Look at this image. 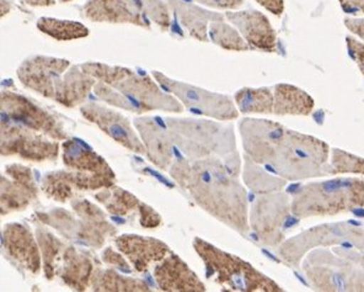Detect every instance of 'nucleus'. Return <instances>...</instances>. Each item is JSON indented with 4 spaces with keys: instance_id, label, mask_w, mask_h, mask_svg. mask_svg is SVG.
Returning a JSON list of instances; mask_svg holds the SVG:
<instances>
[{
    "instance_id": "nucleus-25",
    "label": "nucleus",
    "mask_w": 364,
    "mask_h": 292,
    "mask_svg": "<svg viewBox=\"0 0 364 292\" xmlns=\"http://www.w3.org/2000/svg\"><path fill=\"white\" fill-rule=\"evenodd\" d=\"M274 108L277 116H309L315 109V100L301 88L291 84H277L273 88Z\"/></svg>"
},
{
    "instance_id": "nucleus-15",
    "label": "nucleus",
    "mask_w": 364,
    "mask_h": 292,
    "mask_svg": "<svg viewBox=\"0 0 364 292\" xmlns=\"http://www.w3.org/2000/svg\"><path fill=\"white\" fill-rule=\"evenodd\" d=\"M5 174L9 179L1 177L0 182V206L1 215L14 211L25 210L32 201L37 199V185L31 170L21 165L5 167Z\"/></svg>"
},
{
    "instance_id": "nucleus-1",
    "label": "nucleus",
    "mask_w": 364,
    "mask_h": 292,
    "mask_svg": "<svg viewBox=\"0 0 364 292\" xmlns=\"http://www.w3.org/2000/svg\"><path fill=\"white\" fill-rule=\"evenodd\" d=\"M246 157L287 182L333 175L326 142L271 120L246 118L239 122Z\"/></svg>"
},
{
    "instance_id": "nucleus-23",
    "label": "nucleus",
    "mask_w": 364,
    "mask_h": 292,
    "mask_svg": "<svg viewBox=\"0 0 364 292\" xmlns=\"http://www.w3.org/2000/svg\"><path fill=\"white\" fill-rule=\"evenodd\" d=\"M63 163L68 170L85 173L100 174L114 177V170L105 158L92 151L80 140H65L63 143Z\"/></svg>"
},
{
    "instance_id": "nucleus-36",
    "label": "nucleus",
    "mask_w": 364,
    "mask_h": 292,
    "mask_svg": "<svg viewBox=\"0 0 364 292\" xmlns=\"http://www.w3.org/2000/svg\"><path fill=\"white\" fill-rule=\"evenodd\" d=\"M330 165L333 170V175L352 174L364 177V158L340 148L331 150Z\"/></svg>"
},
{
    "instance_id": "nucleus-17",
    "label": "nucleus",
    "mask_w": 364,
    "mask_h": 292,
    "mask_svg": "<svg viewBox=\"0 0 364 292\" xmlns=\"http://www.w3.org/2000/svg\"><path fill=\"white\" fill-rule=\"evenodd\" d=\"M77 214L75 239L94 248H101L109 237L116 236L117 229L106 219L104 211L89 200H75L72 202Z\"/></svg>"
},
{
    "instance_id": "nucleus-4",
    "label": "nucleus",
    "mask_w": 364,
    "mask_h": 292,
    "mask_svg": "<svg viewBox=\"0 0 364 292\" xmlns=\"http://www.w3.org/2000/svg\"><path fill=\"white\" fill-rule=\"evenodd\" d=\"M289 194L296 219L333 217L364 207V179L337 177L310 182Z\"/></svg>"
},
{
    "instance_id": "nucleus-10",
    "label": "nucleus",
    "mask_w": 364,
    "mask_h": 292,
    "mask_svg": "<svg viewBox=\"0 0 364 292\" xmlns=\"http://www.w3.org/2000/svg\"><path fill=\"white\" fill-rule=\"evenodd\" d=\"M0 108L1 121L14 123L55 141H64L68 137L60 120L25 96L4 90L1 93Z\"/></svg>"
},
{
    "instance_id": "nucleus-31",
    "label": "nucleus",
    "mask_w": 364,
    "mask_h": 292,
    "mask_svg": "<svg viewBox=\"0 0 364 292\" xmlns=\"http://www.w3.org/2000/svg\"><path fill=\"white\" fill-rule=\"evenodd\" d=\"M36 239L41 249L42 259H43V270L48 280L53 278L57 273V261L60 253L65 249L64 243L55 237L50 229L43 226H37Z\"/></svg>"
},
{
    "instance_id": "nucleus-16",
    "label": "nucleus",
    "mask_w": 364,
    "mask_h": 292,
    "mask_svg": "<svg viewBox=\"0 0 364 292\" xmlns=\"http://www.w3.org/2000/svg\"><path fill=\"white\" fill-rule=\"evenodd\" d=\"M69 66L68 61L48 58V57H33L25 61L18 69V77L25 87L35 92L55 99V85Z\"/></svg>"
},
{
    "instance_id": "nucleus-22",
    "label": "nucleus",
    "mask_w": 364,
    "mask_h": 292,
    "mask_svg": "<svg viewBox=\"0 0 364 292\" xmlns=\"http://www.w3.org/2000/svg\"><path fill=\"white\" fill-rule=\"evenodd\" d=\"M63 265L58 271L63 283L75 291H87L95 271V258L87 251L68 246L63 251Z\"/></svg>"
},
{
    "instance_id": "nucleus-27",
    "label": "nucleus",
    "mask_w": 364,
    "mask_h": 292,
    "mask_svg": "<svg viewBox=\"0 0 364 292\" xmlns=\"http://www.w3.org/2000/svg\"><path fill=\"white\" fill-rule=\"evenodd\" d=\"M92 291L136 292L151 291L149 286L141 278H127L116 269H101L96 266L91 281Z\"/></svg>"
},
{
    "instance_id": "nucleus-38",
    "label": "nucleus",
    "mask_w": 364,
    "mask_h": 292,
    "mask_svg": "<svg viewBox=\"0 0 364 292\" xmlns=\"http://www.w3.org/2000/svg\"><path fill=\"white\" fill-rule=\"evenodd\" d=\"M139 212H141V227L144 229H158L160 224H163L161 216L146 204H141Z\"/></svg>"
},
{
    "instance_id": "nucleus-8",
    "label": "nucleus",
    "mask_w": 364,
    "mask_h": 292,
    "mask_svg": "<svg viewBox=\"0 0 364 292\" xmlns=\"http://www.w3.org/2000/svg\"><path fill=\"white\" fill-rule=\"evenodd\" d=\"M345 246L364 253V227L350 222H331L314 226L286 239L277 253L288 266L301 269L304 256L318 248Z\"/></svg>"
},
{
    "instance_id": "nucleus-5",
    "label": "nucleus",
    "mask_w": 364,
    "mask_h": 292,
    "mask_svg": "<svg viewBox=\"0 0 364 292\" xmlns=\"http://www.w3.org/2000/svg\"><path fill=\"white\" fill-rule=\"evenodd\" d=\"M301 269L316 291L364 292V253L345 246L309 251Z\"/></svg>"
},
{
    "instance_id": "nucleus-41",
    "label": "nucleus",
    "mask_w": 364,
    "mask_h": 292,
    "mask_svg": "<svg viewBox=\"0 0 364 292\" xmlns=\"http://www.w3.org/2000/svg\"><path fill=\"white\" fill-rule=\"evenodd\" d=\"M345 24L350 31L364 41V19H347Z\"/></svg>"
},
{
    "instance_id": "nucleus-20",
    "label": "nucleus",
    "mask_w": 364,
    "mask_h": 292,
    "mask_svg": "<svg viewBox=\"0 0 364 292\" xmlns=\"http://www.w3.org/2000/svg\"><path fill=\"white\" fill-rule=\"evenodd\" d=\"M146 155L160 170H168L173 163V140L170 131H165L159 123L151 118L134 120Z\"/></svg>"
},
{
    "instance_id": "nucleus-33",
    "label": "nucleus",
    "mask_w": 364,
    "mask_h": 292,
    "mask_svg": "<svg viewBox=\"0 0 364 292\" xmlns=\"http://www.w3.org/2000/svg\"><path fill=\"white\" fill-rule=\"evenodd\" d=\"M37 28L58 41H69L89 35V30L82 24L75 21H60L55 19H40Z\"/></svg>"
},
{
    "instance_id": "nucleus-18",
    "label": "nucleus",
    "mask_w": 364,
    "mask_h": 292,
    "mask_svg": "<svg viewBox=\"0 0 364 292\" xmlns=\"http://www.w3.org/2000/svg\"><path fill=\"white\" fill-rule=\"evenodd\" d=\"M114 244L138 273H146L151 265L163 261L171 253L170 248L159 239L136 234H122L114 239Z\"/></svg>"
},
{
    "instance_id": "nucleus-7",
    "label": "nucleus",
    "mask_w": 364,
    "mask_h": 292,
    "mask_svg": "<svg viewBox=\"0 0 364 292\" xmlns=\"http://www.w3.org/2000/svg\"><path fill=\"white\" fill-rule=\"evenodd\" d=\"M85 73L116 89L127 101L129 111L141 114L153 110L181 113L183 105L175 98L163 93L149 77H139L129 69L109 67L105 64L87 63L82 67Z\"/></svg>"
},
{
    "instance_id": "nucleus-12",
    "label": "nucleus",
    "mask_w": 364,
    "mask_h": 292,
    "mask_svg": "<svg viewBox=\"0 0 364 292\" xmlns=\"http://www.w3.org/2000/svg\"><path fill=\"white\" fill-rule=\"evenodd\" d=\"M1 155H18L31 162L55 160L60 153L58 142L47 141L43 135L18 125L1 121Z\"/></svg>"
},
{
    "instance_id": "nucleus-34",
    "label": "nucleus",
    "mask_w": 364,
    "mask_h": 292,
    "mask_svg": "<svg viewBox=\"0 0 364 292\" xmlns=\"http://www.w3.org/2000/svg\"><path fill=\"white\" fill-rule=\"evenodd\" d=\"M180 8L181 10H178V14L181 19L182 24L188 28L191 36L196 37L200 41H207V25L210 20H223L220 15L210 14L208 11H203L193 6L181 5Z\"/></svg>"
},
{
    "instance_id": "nucleus-29",
    "label": "nucleus",
    "mask_w": 364,
    "mask_h": 292,
    "mask_svg": "<svg viewBox=\"0 0 364 292\" xmlns=\"http://www.w3.org/2000/svg\"><path fill=\"white\" fill-rule=\"evenodd\" d=\"M239 113L244 115L273 114L274 94L269 88H244L234 96Z\"/></svg>"
},
{
    "instance_id": "nucleus-40",
    "label": "nucleus",
    "mask_w": 364,
    "mask_h": 292,
    "mask_svg": "<svg viewBox=\"0 0 364 292\" xmlns=\"http://www.w3.org/2000/svg\"><path fill=\"white\" fill-rule=\"evenodd\" d=\"M202 4L219 8V9H237L242 4V0H198Z\"/></svg>"
},
{
    "instance_id": "nucleus-24",
    "label": "nucleus",
    "mask_w": 364,
    "mask_h": 292,
    "mask_svg": "<svg viewBox=\"0 0 364 292\" xmlns=\"http://www.w3.org/2000/svg\"><path fill=\"white\" fill-rule=\"evenodd\" d=\"M85 15L94 21L131 23L139 26L149 25L134 6H129L124 0H90L85 6Z\"/></svg>"
},
{
    "instance_id": "nucleus-3",
    "label": "nucleus",
    "mask_w": 364,
    "mask_h": 292,
    "mask_svg": "<svg viewBox=\"0 0 364 292\" xmlns=\"http://www.w3.org/2000/svg\"><path fill=\"white\" fill-rule=\"evenodd\" d=\"M173 143L187 155L196 160L218 157L232 173L242 170L240 155L232 125L198 119H166Z\"/></svg>"
},
{
    "instance_id": "nucleus-11",
    "label": "nucleus",
    "mask_w": 364,
    "mask_h": 292,
    "mask_svg": "<svg viewBox=\"0 0 364 292\" xmlns=\"http://www.w3.org/2000/svg\"><path fill=\"white\" fill-rule=\"evenodd\" d=\"M153 75L168 92L173 93V95L178 98L182 105L191 111L192 114L205 116L217 121H232L239 118L237 104L229 96L168 79L159 72H154Z\"/></svg>"
},
{
    "instance_id": "nucleus-30",
    "label": "nucleus",
    "mask_w": 364,
    "mask_h": 292,
    "mask_svg": "<svg viewBox=\"0 0 364 292\" xmlns=\"http://www.w3.org/2000/svg\"><path fill=\"white\" fill-rule=\"evenodd\" d=\"M95 199L105 206L109 214L116 216L128 215L132 211L139 209L141 204L133 194L114 185L97 192Z\"/></svg>"
},
{
    "instance_id": "nucleus-2",
    "label": "nucleus",
    "mask_w": 364,
    "mask_h": 292,
    "mask_svg": "<svg viewBox=\"0 0 364 292\" xmlns=\"http://www.w3.org/2000/svg\"><path fill=\"white\" fill-rule=\"evenodd\" d=\"M170 175L186 190L202 210L228 227L246 236L250 231L249 202L239 175L232 173L218 157L178 160Z\"/></svg>"
},
{
    "instance_id": "nucleus-26",
    "label": "nucleus",
    "mask_w": 364,
    "mask_h": 292,
    "mask_svg": "<svg viewBox=\"0 0 364 292\" xmlns=\"http://www.w3.org/2000/svg\"><path fill=\"white\" fill-rule=\"evenodd\" d=\"M95 87V78L73 67L72 71L60 79L55 85V100L60 105L75 108L82 104L91 89Z\"/></svg>"
},
{
    "instance_id": "nucleus-13",
    "label": "nucleus",
    "mask_w": 364,
    "mask_h": 292,
    "mask_svg": "<svg viewBox=\"0 0 364 292\" xmlns=\"http://www.w3.org/2000/svg\"><path fill=\"white\" fill-rule=\"evenodd\" d=\"M80 113L90 122L95 123L102 132L112 138L128 151L138 155H146V146L133 130L131 121L117 111L97 104H87L80 108Z\"/></svg>"
},
{
    "instance_id": "nucleus-37",
    "label": "nucleus",
    "mask_w": 364,
    "mask_h": 292,
    "mask_svg": "<svg viewBox=\"0 0 364 292\" xmlns=\"http://www.w3.org/2000/svg\"><path fill=\"white\" fill-rule=\"evenodd\" d=\"M126 259L127 258H124L121 251L117 253L112 248H106L104 253H102V261H105L106 264L109 265L111 268L122 271V273L131 274L133 269L131 268V265L128 264V261Z\"/></svg>"
},
{
    "instance_id": "nucleus-28",
    "label": "nucleus",
    "mask_w": 364,
    "mask_h": 292,
    "mask_svg": "<svg viewBox=\"0 0 364 292\" xmlns=\"http://www.w3.org/2000/svg\"><path fill=\"white\" fill-rule=\"evenodd\" d=\"M242 178L246 187H249L251 192H256L259 195L281 192L287 185V180L279 178L266 168L264 170L262 165H257L246 155Z\"/></svg>"
},
{
    "instance_id": "nucleus-35",
    "label": "nucleus",
    "mask_w": 364,
    "mask_h": 292,
    "mask_svg": "<svg viewBox=\"0 0 364 292\" xmlns=\"http://www.w3.org/2000/svg\"><path fill=\"white\" fill-rule=\"evenodd\" d=\"M210 40L229 51H247L250 50V46L247 42L244 40L242 33L232 28L230 25L223 23V20L213 21L210 26Z\"/></svg>"
},
{
    "instance_id": "nucleus-32",
    "label": "nucleus",
    "mask_w": 364,
    "mask_h": 292,
    "mask_svg": "<svg viewBox=\"0 0 364 292\" xmlns=\"http://www.w3.org/2000/svg\"><path fill=\"white\" fill-rule=\"evenodd\" d=\"M42 189L47 194V197L58 201L65 202L74 197L75 187L70 170H60L46 174L42 179Z\"/></svg>"
},
{
    "instance_id": "nucleus-14",
    "label": "nucleus",
    "mask_w": 364,
    "mask_h": 292,
    "mask_svg": "<svg viewBox=\"0 0 364 292\" xmlns=\"http://www.w3.org/2000/svg\"><path fill=\"white\" fill-rule=\"evenodd\" d=\"M1 244L11 261L31 274L37 275L42 268L41 249L28 226L8 224L3 227Z\"/></svg>"
},
{
    "instance_id": "nucleus-19",
    "label": "nucleus",
    "mask_w": 364,
    "mask_h": 292,
    "mask_svg": "<svg viewBox=\"0 0 364 292\" xmlns=\"http://www.w3.org/2000/svg\"><path fill=\"white\" fill-rule=\"evenodd\" d=\"M155 283L161 291L203 292L205 283L200 281L190 266L173 251L154 268Z\"/></svg>"
},
{
    "instance_id": "nucleus-21",
    "label": "nucleus",
    "mask_w": 364,
    "mask_h": 292,
    "mask_svg": "<svg viewBox=\"0 0 364 292\" xmlns=\"http://www.w3.org/2000/svg\"><path fill=\"white\" fill-rule=\"evenodd\" d=\"M227 18L237 26L250 48L274 52L277 37L269 19L259 11L228 13Z\"/></svg>"
},
{
    "instance_id": "nucleus-6",
    "label": "nucleus",
    "mask_w": 364,
    "mask_h": 292,
    "mask_svg": "<svg viewBox=\"0 0 364 292\" xmlns=\"http://www.w3.org/2000/svg\"><path fill=\"white\" fill-rule=\"evenodd\" d=\"M193 248L203 261L207 276L213 278L228 291L281 292L283 288L274 280L261 273L250 263L220 248L195 238Z\"/></svg>"
},
{
    "instance_id": "nucleus-9",
    "label": "nucleus",
    "mask_w": 364,
    "mask_h": 292,
    "mask_svg": "<svg viewBox=\"0 0 364 292\" xmlns=\"http://www.w3.org/2000/svg\"><path fill=\"white\" fill-rule=\"evenodd\" d=\"M299 221L291 212V194L283 190L261 194L249 211L250 229L259 242L271 248L281 246Z\"/></svg>"
},
{
    "instance_id": "nucleus-39",
    "label": "nucleus",
    "mask_w": 364,
    "mask_h": 292,
    "mask_svg": "<svg viewBox=\"0 0 364 292\" xmlns=\"http://www.w3.org/2000/svg\"><path fill=\"white\" fill-rule=\"evenodd\" d=\"M347 48L350 52L352 60L355 61L360 72L364 75V43L357 38L353 37L347 36Z\"/></svg>"
}]
</instances>
